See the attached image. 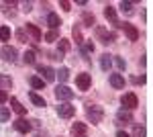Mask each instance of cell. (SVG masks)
Segmentation results:
<instances>
[{"label": "cell", "mask_w": 153, "mask_h": 137, "mask_svg": "<svg viewBox=\"0 0 153 137\" xmlns=\"http://www.w3.org/2000/svg\"><path fill=\"white\" fill-rule=\"evenodd\" d=\"M61 8H63L65 12H70V10H71V4L68 2V0H61Z\"/></svg>", "instance_id": "cell-36"}, {"label": "cell", "mask_w": 153, "mask_h": 137, "mask_svg": "<svg viewBox=\"0 0 153 137\" xmlns=\"http://www.w3.org/2000/svg\"><path fill=\"white\" fill-rule=\"evenodd\" d=\"M117 137H131V135H129V133H125V131H118Z\"/></svg>", "instance_id": "cell-40"}, {"label": "cell", "mask_w": 153, "mask_h": 137, "mask_svg": "<svg viewBox=\"0 0 153 137\" xmlns=\"http://www.w3.org/2000/svg\"><path fill=\"white\" fill-rule=\"evenodd\" d=\"M133 82H135V84H143V82H145V76H141V78H133Z\"/></svg>", "instance_id": "cell-39"}, {"label": "cell", "mask_w": 153, "mask_h": 137, "mask_svg": "<svg viewBox=\"0 0 153 137\" xmlns=\"http://www.w3.org/2000/svg\"><path fill=\"white\" fill-rule=\"evenodd\" d=\"M29 98L33 100L35 106H41V109L45 106V98H43V96H39V94H35V92H29Z\"/></svg>", "instance_id": "cell-19"}, {"label": "cell", "mask_w": 153, "mask_h": 137, "mask_svg": "<svg viewBox=\"0 0 153 137\" xmlns=\"http://www.w3.org/2000/svg\"><path fill=\"white\" fill-rule=\"evenodd\" d=\"M0 57H2L4 61H14V59H16V49L10 47V45H4L0 49Z\"/></svg>", "instance_id": "cell-9"}, {"label": "cell", "mask_w": 153, "mask_h": 137, "mask_svg": "<svg viewBox=\"0 0 153 137\" xmlns=\"http://www.w3.org/2000/svg\"><path fill=\"white\" fill-rule=\"evenodd\" d=\"M96 35L100 37V41L106 43V45H108V43H112V41L117 39V33H108L106 29H102V27H98V29H96Z\"/></svg>", "instance_id": "cell-8"}, {"label": "cell", "mask_w": 153, "mask_h": 137, "mask_svg": "<svg viewBox=\"0 0 153 137\" xmlns=\"http://www.w3.org/2000/svg\"><path fill=\"white\" fill-rule=\"evenodd\" d=\"M59 35L57 31H49V33H45V41H49V43H53V41H57Z\"/></svg>", "instance_id": "cell-31"}, {"label": "cell", "mask_w": 153, "mask_h": 137, "mask_svg": "<svg viewBox=\"0 0 153 137\" xmlns=\"http://www.w3.org/2000/svg\"><path fill=\"white\" fill-rule=\"evenodd\" d=\"M55 96H57V100H65V103H68V100H71V98H74V90L61 84V86H57V88H55Z\"/></svg>", "instance_id": "cell-4"}, {"label": "cell", "mask_w": 153, "mask_h": 137, "mask_svg": "<svg viewBox=\"0 0 153 137\" xmlns=\"http://www.w3.org/2000/svg\"><path fill=\"white\" fill-rule=\"evenodd\" d=\"M120 10L131 14V12H133V2H125V0H123V2H120Z\"/></svg>", "instance_id": "cell-30"}, {"label": "cell", "mask_w": 153, "mask_h": 137, "mask_svg": "<svg viewBox=\"0 0 153 137\" xmlns=\"http://www.w3.org/2000/svg\"><path fill=\"white\" fill-rule=\"evenodd\" d=\"M88 131V125L86 123H76V125H71V133L78 137H84V133Z\"/></svg>", "instance_id": "cell-15"}, {"label": "cell", "mask_w": 153, "mask_h": 137, "mask_svg": "<svg viewBox=\"0 0 153 137\" xmlns=\"http://www.w3.org/2000/svg\"><path fill=\"white\" fill-rule=\"evenodd\" d=\"M104 16H106V19H108V21H112V23H114V25L118 23V21H117V10H114V8H112L110 4H108V6H106V8H104Z\"/></svg>", "instance_id": "cell-18"}, {"label": "cell", "mask_w": 153, "mask_h": 137, "mask_svg": "<svg viewBox=\"0 0 153 137\" xmlns=\"http://www.w3.org/2000/svg\"><path fill=\"white\" fill-rule=\"evenodd\" d=\"M92 51H94V43L88 41V43H86V53H92Z\"/></svg>", "instance_id": "cell-37"}, {"label": "cell", "mask_w": 153, "mask_h": 137, "mask_svg": "<svg viewBox=\"0 0 153 137\" xmlns=\"http://www.w3.org/2000/svg\"><path fill=\"white\" fill-rule=\"evenodd\" d=\"M47 25L51 27V31H55L59 25H61V19H59L55 12H49V14H47Z\"/></svg>", "instance_id": "cell-14"}, {"label": "cell", "mask_w": 153, "mask_h": 137, "mask_svg": "<svg viewBox=\"0 0 153 137\" xmlns=\"http://www.w3.org/2000/svg\"><path fill=\"white\" fill-rule=\"evenodd\" d=\"M110 86L112 88H117V90H120V88H125V78L120 76V74H110Z\"/></svg>", "instance_id": "cell-12"}, {"label": "cell", "mask_w": 153, "mask_h": 137, "mask_svg": "<svg viewBox=\"0 0 153 137\" xmlns=\"http://www.w3.org/2000/svg\"><path fill=\"white\" fill-rule=\"evenodd\" d=\"M8 119H10V111H8L6 106H2V109H0V123H6Z\"/></svg>", "instance_id": "cell-27"}, {"label": "cell", "mask_w": 153, "mask_h": 137, "mask_svg": "<svg viewBox=\"0 0 153 137\" xmlns=\"http://www.w3.org/2000/svg\"><path fill=\"white\" fill-rule=\"evenodd\" d=\"M70 51V41L68 39H59V51L57 53H68Z\"/></svg>", "instance_id": "cell-25"}, {"label": "cell", "mask_w": 153, "mask_h": 137, "mask_svg": "<svg viewBox=\"0 0 153 137\" xmlns=\"http://www.w3.org/2000/svg\"><path fill=\"white\" fill-rule=\"evenodd\" d=\"M39 74H43V80L45 82H53L55 80V70L49 68V66H37Z\"/></svg>", "instance_id": "cell-10"}, {"label": "cell", "mask_w": 153, "mask_h": 137, "mask_svg": "<svg viewBox=\"0 0 153 137\" xmlns=\"http://www.w3.org/2000/svg\"><path fill=\"white\" fill-rule=\"evenodd\" d=\"M118 27H123V31H125V35H127V39H129V41H137V39H139V29H137L135 25L120 23Z\"/></svg>", "instance_id": "cell-3"}, {"label": "cell", "mask_w": 153, "mask_h": 137, "mask_svg": "<svg viewBox=\"0 0 153 137\" xmlns=\"http://www.w3.org/2000/svg\"><path fill=\"white\" fill-rule=\"evenodd\" d=\"M23 59H25V64H35V53L33 51H25Z\"/></svg>", "instance_id": "cell-32"}, {"label": "cell", "mask_w": 153, "mask_h": 137, "mask_svg": "<svg viewBox=\"0 0 153 137\" xmlns=\"http://www.w3.org/2000/svg\"><path fill=\"white\" fill-rule=\"evenodd\" d=\"M57 115L61 117V119H70V117H74L76 115V106H71L70 103H63L57 106Z\"/></svg>", "instance_id": "cell-6"}, {"label": "cell", "mask_w": 153, "mask_h": 137, "mask_svg": "<svg viewBox=\"0 0 153 137\" xmlns=\"http://www.w3.org/2000/svg\"><path fill=\"white\" fill-rule=\"evenodd\" d=\"M10 39V29L8 27H0V41H8Z\"/></svg>", "instance_id": "cell-26"}, {"label": "cell", "mask_w": 153, "mask_h": 137, "mask_svg": "<svg viewBox=\"0 0 153 137\" xmlns=\"http://www.w3.org/2000/svg\"><path fill=\"white\" fill-rule=\"evenodd\" d=\"M117 121H118V123H123V125H129V123H133V115H131V111L120 109V111L117 113Z\"/></svg>", "instance_id": "cell-11"}, {"label": "cell", "mask_w": 153, "mask_h": 137, "mask_svg": "<svg viewBox=\"0 0 153 137\" xmlns=\"http://www.w3.org/2000/svg\"><path fill=\"white\" fill-rule=\"evenodd\" d=\"M120 103H123V106H125L127 111H133V109H137V106H139V98H137V94H135V92H127V94H123Z\"/></svg>", "instance_id": "cell-2"}, {"label": "cell", "mask_w": 153, "mask_h": 137, "mask_svg": "<svg viewBox=\"0 0 153 137\" xmlns=\"http://www.w3.org/2000/svg\"><path fill=\"white\" fill-rule=\"evenodd\" d=\"M0 8H2V12H4L6 16H10V19H12V16H16V10H14V2H10V4H8V2H4Z\"/></svg>", "instance_id": "cell-16"}, {"label": "cell", "mask_w": 153, "mask_h": 137, "mask_svg": "<svg viewBox=\"0 0 153 137\" xmlns=\"http://www.w3.org/2000/svg\"><path fill=\"white\" fill-rule=\"evenodd\" d=\"M55 76L59 78V82H68V78H70V70H68V68H61L59 72H55Z\"/></svg>", "instance_id": "cell-24"}, {"label": "cell", "mask_w": 153, "mask_h": 137, "mask_svg": "<svg viewBox=\"0 0 153 137\" xmlns=\"http://www.w3.org/2000/svg\"><path fill=\"white\" fill-rule=\"evenodd\" d=\"M10 86H12L10 76H4V74H0V90H4V88H10Z\"/></svg>", "instance_id": "cell-23"}, {"label": "cell", "mask_w": 153, "mask_h": 137, "mask_svg": "<svg viewBox=\"0 0 153 137\" xmlns=\"http://www.w3.org/2000/svg\"><path fill=\"white\" fill-rule=\"evenodd\" d=\"M6 100H8V92H6V90H0V104H4Z\"/></svg>", "instance_id": "cell-35"}, {"label": "cell", "mask_w": 153, "mask_h": 137, "mask_svg": "<svg viewBox=\"0 0 153 137\" xmlns=\"http://www.w3.org/2000/svg\"><path fill=\"white\" fill-rule=\"evenodd\" d=\"M86 117L92 121V125H98L100 121H102V117H104V111H102V106H96V104H90L88 109H86Z\"/></svg>", "instance_id": "cell-1"}, {"label": "cell", "mask_w": 153, "mask_h": 137, "mask_svg": "<svg viewBox=\"0 0 153 137\" xmlns=\"http://www.w3.org/2000/svg\"><path fill=\"white\" fill-rule=\"evenodd\" d=\"M110 66H112V59H110V55H108V53H104V55L100 57V68L104 70V72H108V70H110Z\"/></svg>", "instance_id": "cell-20"}, {"label": "cell", "mask_w": 153, "mask_h": 137, "mask_svg": "<svg viewBox=\"0 0 153 137\" xmlns=\"http://www.w3.org/2000/svg\"><path fill=\"white\" fill-rule=\"evenodd\" d=\"M10 104H12V111H14V113H16V115H21V117H23V115L27 113V109H25V106H23V104H21V103H19V100H16L14 96H12V98H10Z\"/></svg>", "instance_id": "cell-17"}, {"label": "cell", "mask_w": 153, "mask_h": 137, "mask_svg": "<svg viewBox=\"0 0 153 137\" xmlns=\"http://www.w3.org/2000/svg\"><path fill=\"white\" fill-rule=\"evenodd\" d=\"M14 129H16L19 133H29V131H31V123L25 121V119H16V121H14Z\"/></svg>", "instance_id": "cell-13"}, {"label": "cell", "mask_w": 153, "mask_h": 137, "mask_svg": "<svg viewBox=\"0 0 153 137\" xmlns=\"http://www.w3.org/2000/svg\"><path fill=\"white\" fill-rule=\"evenodd\" d=\"M133 137H145V127L143 125H135V129H133Z\"/></svg>", "instance_id": "cell-29"}, {"label": "cell", "mask_w": 153, "mask_h": 137, "mask_svg": "<svg viewBox=\"0 0 153 137\" xmlns=\"http://www.w3.org/2000/svg\"><path fill=\"white\" fill-rule=\"evenodd\" d=\"M114 64H117L118 70H125V68H127V64H125V59H123V57H114Z\"/></svg>", "instance_id": "cell-33"}, {"label": "cell", "mask_w": 153, "mask_h": 137, "mask_svg": "<svg viewBox=\"0 0 153 137\" xmlns=\"http://www.w3.org/2000/svg\"><path fill=\"white\" fill-rule=\"evenodd\" d=\"M25 10H27V12L33 10V2H25Z\"/></svg>", "instance_id": "cell-38"}, {"label": "cell", "mask_w": 153, "mask_h": 137, "mask_svg": "<svg viewBox=\"0 0 153 137\" xmlns=\"http://www.w3.org/2000/svg\"><path fill=\"white\" fill-rule=\"evenodd\" d=\"M82 21H84L86 27H94V25H96V19H94V14H92V12H84Z\"/></svg>", "instance_id": "cell-22"}, {"label": "cell", "mask_w": 153, "mask_h": 137, "mask_svg": "<svg viewBox=\"0 0 153 137\" xmlns=\"http://www.w3.org/2000/svg\"><path fill=\"white\" fill-rule=\"evenodd\" d=\"M76 86H78L80 90H88V88L92 86V76H90V74H78V76H76Z\"/></svg>", "instance_id": "cell-5"}, {"label": "cell", "mask_w": 153, "mask_h": 137, "mask_svg": "<svg viewBox=\"0 0 153 137\" xmlns=\"http://www.w3.org/2000/svg\"><path fill=\"white\" fill-rule=\"evenodd\" d=\"M25 31L29 33V37H31V41H33V43H39V41H41V37H43L37 25H31V23H27V27H25Z\"/></svg>", "instance_id": "cell-7"}, {"label": "cell", "mask_w": 153, "mask_h": 137, "mask_svg": "<svg viewBox=\"0 0 153 137\" xmlns=\"http://www.w3.org/2000/svg\"><path fill=\"white\" fill-rule=\"evenodd\" d=\"M71 35H74V39H76V43H80V45L84 43V41H82V31H80V27H74V29H71Z\"/></svg>", "instance_id": "cell-28"}, {"label": "cell", "mask_w": 153, "mask_h": 137, "mask_svg": "<svg viewBox=\"0 0 153 137\" xmlns=\"http://www.w3.org/2000/svg\"><path fill=\"white\" fill-rule=\"evenodd\" d=\"M31 86L37 88V90H43V88H45V80L39 78V76H33V78H31Z\"/></svg>", "instance_id": "cell-21"}, {"label": "cell", "mask_w": 153, "mask_h": 137, "mask_svg": "<svg viewBox=\"0 0 153 137\" xmlns=\"http://www.w3.org/2000/svg\"><path fill=\"white\" fill-rule=\"evenodd\" d=\"M16 37H19V41H23V43H27V41H29V39H27V35H25V29L16 31Z\"/></svg>", "instance_id": "cell-34"}]
</instances>
